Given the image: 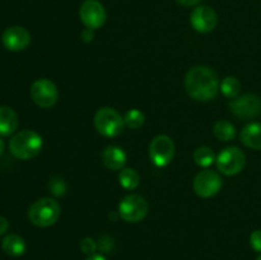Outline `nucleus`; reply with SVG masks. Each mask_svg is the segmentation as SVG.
Instances as JSON below:
<instances>
[{"mask_svg": "<svg viewBox=\"0 0 261 260\" xmlns=\"http://www.w3.org/2000/svg\"><path fill=\"white\" fill-rule=\"evenodd\" d=\"M219 78L209 66L198 65L186 73L185 88L189 96L199 102H208L217 96L219 91Z\"/></svg>", "mask_w": 261, "mask_h": 260, "instance_id": "obj_1", "label": "nucleus"}, {"mask_svg": "<svg viewBox=\"0 0 261 260\" xmlns=\"http://www.w3.org/2000/svg\"><path fill=\"white\" fill-rule=\"evenodd\" d=\"M43 140L40 134L33 130H23L17 133L9 142V150L18 160L27 161L35 158L42 149Z\"/></svg>", "mask_w": 261, "mask_h": 260, "instance_id": "obj_2", "label": "nucleus"}, {"mask_svg": "<svg viewBox=\"0 0 261 260\" xmlns=\"http://www.w3.org/2000/svg\"><path fill=\"white\" fill-rule=\"evenodd\" d=\"M60 204L53 198L38 199L28 208V219L31 223L41 228L55 224L60 218Z\"/></svg>", "mask_w": 261, "mask_h": 260, "instance_id": "obj_3", "label": "nucleus"}, {"mask_svg": "<svg viewBox=\"0 0 261 260\" xmlns=\"http://www.w3.org/2000/svg\"><path fill=\"white\" fill-rule=\"evenodd\" d=\"M94 127L106 138H115L124 132V117L112 107H102L94 115Z\"/></svg>", "mask_w": 261, "mask_h": 260, "instance_id": "obj_4", "label": "nucleus"}, {"mask_svg": "<svg viewBox=\"0 0 261 260\" xmlns=\"http://www.w3.org/2000/svg\"><path fill=\"white\" fill-rule=\"evenodd\" d=\"M148 214V203L143 196L130 194L124 196L119 204V216L127 223L142 222Z\"/></svg>", "mask_w": 261, "mask_h": 260, "instance_id": "obj_5", "label": "nucleus"}, {"mask_svg": "<svg viewBox=\"0 0 261 260\" xmlns=\"http://www.w3.org/2000/svg\"><path fill=\"white\" fill-rule=\"evenodd\" d=\"M217 168L226 176H234L244 170L246 155L239 147L224 148L216 160Z\"/></svg>", "mask_w": 261, "mask_h": 260, "instance_id": "obj_6", "label": "nucleus"}, {"mask_svg": "<svg viewBox=\"0 0 261 260\" xmlns=\"http://www.w3.org/2000/svg\"><path fill=\"white\" fill-rule=\"evenodd\" d=\"M30 93L32 101L42 109H50L59 99L58 87L54 82L46 78H41L33 82Z\"/></svg>", "mask_w": 261, "mask_h": 260, "instance_id": "obj_7", "label": "nucleus"}, {"mask_svg": "<svg viewBox=\"0 0 261 260\" xmlns=\"http://www.w3.org/2000/svg\"><path fill=\"white\" fill-rule=\"evenodd\" d=\"M175 157V143L168 135H157L149 144V158L158 167H166Z\"/></svg>", "mask_w": 261, "mask_h": 260, "instance_id": "obj_8", "label": "nucleus"}, {"mask_svg": "<svg viewBox=\"0 0 261 260\" xmlns=\"http://www.w3.org/2000/svg\"><path fill=\"white\" fill-rule=\"evenodd\" d=\"M229 110L239 119H255L261 115V98L254 93L236 97L229 102Z\"/></svg>", "mask_w": 261, "mask_h": 260, "instance_id": "obj_9", "label": "nucleus"}, {"mask_svg": "<svg viewBox=\"0 0 261 260\" xmlns=\"http://www.w3.org/2000/svg\"><path fill=\"white\" fill-rule=\"evenodd\" d=\"M222 178L216 171L203 170L195 176L193 181V189L200 198H212L222 189Z\"/></svg>", "mask_w": 261, "mask_h": 260, "instance_id": "obj_10", "label": "nucleus"}, {"mask_svg": "<svg viewBox=\"0 0 261 260\" xmlns=\"http://www.w3.org/2000/svg\"><path fill=\"white\" fill-rule=\"evenodd\" d=\"M79 18L89 30H98L106 22V9L98 0H84L79 8Z\"/></svg>", "mask_w": 261, "mask_h": 260, "instance_id": "obj_11", "label": "nucleus"}, {"mask_svg": "<svg viewBox=\"0 0 261 260\" xmlns=\"http://www.w3.org/2000/svg\"><path fill=\"white\" fill-rule=\"evenodd\" d=\"M190 23L195 31L200 33H208L216 28L218 17L213 8L208 5H199L190 14Z\"/></svg>", "mask_w": 261, "mask_h": 260, "instance_id": "obj_12", "label": "nucleus"}, {"mask_svg": "<svg viewBox=\"0 0 261 260\" xmlns=\"http://www.w3.org/2000/svg\"><path fill=\"white\" fill-rule=\"evenodd\" d=\"M2 42L7 50L22 51L30 46L31 35L22 25H12L3 32Z\"/></svg>", "mask_w": 261, "mask_h": 260, "instance_id": "obj_13", "label": "nucleus"}, {"mask_svg": "<svg viewBox=\"0 0 261 260\" xmlns=\"http://www.w3.org/2000/svg\"><path fill=\"white\" fill-rule=\"evenodd\" d=\"M102 162L105 167L111 171H120L125 167L127 161V155L122 148L117 145H109L103 149L101 154Z\"/></svg>", "mask_w": 261, "mask_h": 260, "instance_id": "obj_14", "label": "nucleus"}, {"mask_svg": "<svg viewBox=\"0 0 261 260\" xmlns=\"http://www.w3.org/2000/svg\"><path fill=\"white\" fill-rule=\"evenodd\" d=\"M18 115L12 107L0 106V137H9L18 129Z\"/></svg>", "mask_w": 261, "mask_h": 260, "instance_id": "obj_15", "label": "nucleus"}, {"mask_svg": "<svg viewBox=\"0 0 261 260\" xmlns=\"http://www.w3.org/2000/svg\"><path fill=\"white\" fill-rule=\"evenodd\" d=\"M240 139L246 147L255 150H261V124L251 122L247 124L240 133Z\"/></svg>", "mask_w": 261, "mask_h": 260, "instance_id": "obj_16", "label": "nucleus"}, {"mask_svg": "<svg viewBox=\"0 0 261 260\" xmlns=\"http://www.w3.org/2000/svg\"><path fill=\"white\" fill-rule=\"evenodd\" d=\"M3 250L5 251V254H8L9 256L17 257L22 256L23 254L27 250V245H25V241L19 236V235L10 233L8 236L4 237L3 240Z\"/></svg>", "mask_w": 261, "mask_h": 260, "instance_id": "obj_17", "label": "nucleus"}, {"mask_svg": "<svg viewBox=\"0 0 261 260\" xmlns=\"http://www.w3.org/2000/svg\"><path fill=\"white\" fill-rule=\"evenodd\" d=\"M213 133L217 139L222 140V142H229L236 137V127L227 120H218L213 125Z\"/></svg>", "mask_w": 261, "mask_h": 260, "instance_id": "obj_18", "label": "nucleus"}, {"mask_svg": "<svg viewBox=\"0 0 261 260\" xmlns=\"http://www.w3.org/2000/svg\"><path fill=\"white\" fill-rule=\"evenodd\" d=\"M119 183L125 190H134L139 186L140 176L134 168H122L119 173Z\"/></svg>", "mask_w": 261, "mask_h": 260, "instance_id": "obj_19", "label": "nucleus"}, {"mask_svg": "<svg viewBox=\"0 0 261 260\" xmlns=\"http://www.w3.org/2000/svg\"><path fill=\"white\" fill-rule=\"evenodd\" d=\"M194 162L200 167H209L216 162V154L209 147H199L193 154Z\"/></svg>", "mask_w": 261, "mask_h": 260, "instance_id": "obj_20", "label": "nucleus"}, {"mask_svg": "<svg viewBox=\"0 0 261 260\" xmlns=\"http://www.w3.org/2000/svg\"><path fill=\"white\" fill-rule=\"evenodd\" d=\"M222 93L227 97V98H236L239 96V93L241 92V83H240L239 79L236 76H226L223 79V82L221 83L219 87Z\"/></svg>", "mask_w": 261, "mask_h": 260, "instance_id": "obj_21", "label": "nucleus"}, {"mask_svg": "<svg viewBox=\"0 0 261 260\" xmlns=\"http://www.w3.org/2000/svg\"><path fill=\"white\" fill-rule=\"evenodd\" d=\"M125 125H126L129 129H139L143 126L145 121V116L140 110L138 109H132L125 114L124 116Z\"/></svg>", "mask_w": 261, "mask_h": 260, "instance_id": "obj_22", "label": "nucleus"}, {"mask_svg": "<svg viewBox=\"0 0 261 260\" xmlns=\"http://www.w3.org/2000/svg\"><path fill=\"white\" fill-rule=\"evenodd\" d=\"M51 193L56 196H63L66 191V185L64 183L63 178H51L50 184H48Z\"/></svg>", "mask_w": 261, "mask_h": 260, "instance_id": "obj_23", "label": "nucleus"}, {"mask_svg": "<svg viewBox=\"0 0 261 260\" xmlns=\"http://www.w3.org/2000/svg\"><path fill=\"white\" fill-rule=\"evenodd\" d=\"M97 249V245L94 242L93 239L91 237H84L81 241V250L87 255H93L94 251Z\"/></svg>", "mask_w": 261, "mask_h": 260, "instance_id": "obj_24", "label": "nucleus"}, {"mask_svg": "<svg viewBox=\"0 0 261 260\" xmlns=\"http://www.w3.org/2000/svg\"><path fill=\"white\" fill-rule=\"evenodd\" d=\"M250 245L256 252H261V229L254 231L250 236Z\"/></svg>", "mask_w": 261, "mask_h": 260, "instance_id": "obj_25", "label": "nucleus"}, {"mask_svg": "<svg viewBox=\"0 0 261 260\" xmlns=\"http://www.w3.org/2000/svg\"><path fill=\"white\" fill-rule=\"evenodd\" d=\"M93 30H89V28H86V30L82 32V38H83L86 42H91L93 40Z\"/></svg>", "mask_w": 261, "mask_h": 260, "instance_id": "obj_26", "label": "nucleus"}, {"mask_svg": "<svg viewBox=\"0 0 261 260\" xmlns=\"http://www.w3.org/2000/svg\"><path fill=\"white\" fill-rule=\"evenodd\" d=\"M8 228H9V222H8V219L4 218V217H0V236L4 235L8 231Z\"/></svg>", "mask_w": 261, "mask_h": 260, "instance_id": "obj_27", "label": "nucleus"}, {"mask_svg": "<svg viewBox=\"0 0 261 260\" xmlns=\"http://www.w3.org/2000/svg\"><path fill=\"white\" fill-rule=\"evenodd\" d=\"M176 2L182 7H194V5H198L201 0H176Z\"/></svg>", "mask_w": 261, "mask_h": 260, "instance_id": "obj_28", "label": "nucleus"}, {"mask_svg": "<svg viewBox=\"0 0 261 260\" xmlns=\"http://www.w3.org/2000/svg\"><path fill=\"white\" fill-rule=\"evenodd\" d=\"M86 260H107L103 255H99V254H93V255H89Z\"/></svg>", "mask_w": 261, "mask_h": 260, "instance_id": "obj_29", "label": "nucleus"}, {"mask_svg": "<svg viewBox=\"0 0 261 260\" xmlns=\"http://www.w3.org/2000/svg\"><path fill=\"white\" fill-rule=\"evenodd\" d=\"M4 149H5V144L4 142H3L2 138H0V157H2L3 153H4Z\"/></svg>", "mask_w": 261, "mask_h": 260, "instance_id": "obj_30", "label": "nucleus"}, {"mask_svg": "<svg viewBox=\"0 0 261 260\" xmlns=\"http://www.w3.org/2000/svg\"><path fill=\"white\" fill-rule=\"evenodd\" d=\"M256 260H261V255H260V256L259 257H257V259Z\"/></svg>", "mask_w": 261, "mask_h": 260, "instance_id": "obj_31", "label": "nucleus"}]
</instances>
